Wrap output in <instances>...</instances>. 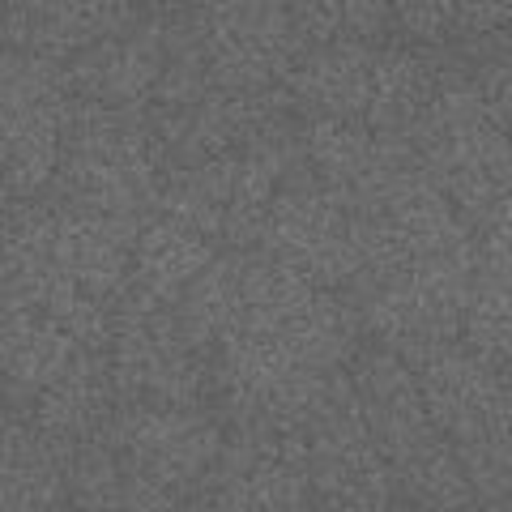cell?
<instances>
[{
	"label": "cell",
	"mask_w": 512,
	"mask_h": 512,
	"mask_svg": "<svg viewBox=\"0 0 512 512\" xmlns=\"http://www.w3.org/2000/svg\"><path fill=\"white\" fill-rule=\"evenodd\" d=\"M256 248L325 291H350L367 269L363 214L329 192L308 167L282 184Z\"/></svg>",
	"instance_id": "obj_11"
},
{
	"label": "cell",
	"mask_w": 512,
	"mask_h": 512,
	"mask_svg": "<svg viewBox=\"0 0 512 512\" xmlns=\"http://www.w3.org/2000/svg\"><path fill=\"white\" fill-rule=\"evenodd\" d=\"M167 154L146 111L73 103L52 197L86 214L146 222L167 188Z\"/></svg>",
	"instance_id": "obj_5"
},
{
	"label": "cell",
	"mask_w": 512,
	"mask_h": 512,
	"mask_svg": "<svg viewBox=\"0 0 512 512\" xmlns=\"http://www.w3.org/2000/svg\"><path fill=\"white\" fill-rule=\"evenodd\" d=\"M227 436L231 431L210 406L175 402H120L116 419L103 431V440L124 461L184 500H197L214 478Z\"/></svg>",
	"instance_id": "obj_15"
},
{
	"label": "cell",
	"mask_w": 512,
	"mask_h": 512,
	"mask_svg": "<svg viewBox=\"0 0 512 512\" xmlns=\"http://www.w3.org/2000/svg\"><path fill=\"white\" fill-rule=\"evenodd\" d=\"M73 478V512H188L184 495L167 491L124 461L107 440L77 448L69 461Z\"/></svg>",
	"instance_id": "obj_25"
},
{
	"label": "cell",
	"mask_w": 512,
	"mask_h": 512,
	"mask_svg": "<svg viewBox=\"0 0 512 512\" xmlns=\"http://www.w3.org/2000/svg\"><path fill=\"white\" fill-rule=\"evenodd\" d=\"M111 376L124 402H175L205 406L214 389V367L184 329L180 308L124 295L107 342Z\"/></svg>",
	"instance_id": "obj_13"
},
{
	"label": "cell",
	"mask_w": 512,
	"mask_h": 512,
	"mask_svg": "<svg viewBox=\"0 0 512 512\" xmlns=\"http://www.w3.org/2000/svg\"><path fill=\"white\" fill-rule=\"evenodd\" d=\"M303 167L329 192H338L355 210L372 205L389 192L406 171L419 167L414 141L376 133L355 120H303Z\"/></svg>",
	"instance_id": "obj_19"
},
{
	"label": "cell",
	"mask_w": 512,
	"mask_h": 512,
	"mask_svg": "<svg viewBox=\"0 0 512 512\" xmlns=\"http://www.w3.org/2000/svg\"><path fill=\"white\" fill-rule=\"evenodd\" d=\"M470 82L478 90V99L487 103L491 116L512 133V39L495 43V52H487L483 60H478Z\"/></svg>",
	"instance_id": "obj_28"
},
{
	"label": "cell",
	"mask_w": 512,
	"mask_h": 512,
	"mask_svg": "<svg viewBox=\"0 0 512 512\" xmlns=\"http://www.w3.org/2000/svg\"><path fill=\"white\" fill-rule=\"evenodd\" d=\"M478 512H512V495H504V500H495V504H483Z\"/></svg>",
	"instance_id": "obj_31"
},
{
	"label": "cell",
	"mask_w": 512,
	"mask_h": 512,
	"mask_svg": "<svg viewBox=\"0 0 512 512\" xmlns=\"http://www.w3.org/2000/svg\"><path fill=\"white\" fill-rule=\"evenodd\" d=\"M69 453L35 423L9 414L0 453V512H73Z\"/></svg>",
	"instance_id": "obj_24"
},
{
	"label": "cell",
	"mask_w": 512,
	"mask_h": 512,
	"mask_svg": "<svg viewBox=\"0 0 512 512\" xmlns=\"http://www.w3.org/2000/svg\"><path fill=\"white\" fill-rule=\"evenodd\" d=\"M90 350L94 346H86L52 312L22 299H0V359H5V384H9L13 410L30 406L47 384H56Z\"/></svg>",
	"instance_id": "obj_21"
},
{
	"label": "cell",
	"mask_w": 512,
	"mask_h": 512,
	"mask_svg": "<svg viewBox=\"0 0 512 512\" xmlns=\"http://www.w3.org/2000/svg\"><path fill=\"white\" fill-rule=\"evenodd\" d=\"M431 423L457 448L478 491V508L512 495V372L470 342L419 367Z\"/></svg>",
	"instance_id": "obj_7"
},
{
	"label": "cell",
	"mask_w": 512,
	"mask_h": 512,
	"mask_svg": "<svg viewBox=\"0 0 512 512\" xmlns=\"http://www.w3.org/2000/svg\"><path fill=\"white\" fill-rule=\"evenodd\" d=\"M291 111L286 90H231L210 77L180 99L154 103L146 116L163 141L167 167L184 171L278 133L291 124Z\"/></svg>",
	"instance_id": "obj_16"
},
{
	"label": "cell",
	"mask_w": 512,
	"mask_h": 512,
	"mask_svg": "<svg viewBox=\"0 0 512 512\" xmlns=\"http://www.w3.org/2000/svg\"><path fill=\"white\" fill-rule=\"evenodd\" d=\"M175 13L205 73L231 90H286L308 52L286 0H184Z\"/></svg>",
	"instance_id": "obj_12"
},
{
	"label": "cell",
	"mask_w": 512,
	"mask_h": 512,
	"mask_svg": "<svg viewBox=\"0 0 512 512\" xmlns=\"http://www.w3.org/2000/svg\"><path fill=\"white\" fill-rule=\"evenodd\" d=\"M141 222L86 214L56 197L5 205V299L64 320L94 350H107L111 320L133 286Z\"/></svg>",
	"instance_id": "obj_2"
},
{
	"label": "cell",
	"mask_w": 512,
	"mask_h": 512,
	"mask_svg": "<svg viewBox=\"0 0 512 512\" xmlns=\"http://www.w3.org/2000/svg\"><path fill=\"white\" fill-rule=\"evenodd\" d=\"M512 30V0H457V35L500 39Z\"/></svg>",
	"instance_id": "obj_30"
},
{
	"label": "cell",
	"mask_w": 512,
	"mask_h": 512,
	"mask_svg": "<svg viewBox=\"0 0 512 512\" xmlns=\"http://www.w3.org/2000/svg\"><path fill=\"white\" fill-rule=\"evenodd\" d=\"M73 90L60 60L9 47L0 60V141H5V201H39L52 192Z\"/></svg>",
	"instance_id": "obj_10"
},
{
	"label": "cell",
	"mask_w": 512,
	"mask_h": 512,
	"mask_svg": "<svg viewBox=\"0 0 512 512\" xmlns=\"http://www.w3.org/2000/svg\"><path fill=\"white\" fill-rule=\"evenodd\" d=\"M120 402L124 397L116 389V376H111L107 350H90V355L77 359L56 384H47L35 402L13 410V414L35 423L47 440L60 444L64 453L73 457L77 448L103 440V431L116 419Z\"/></svg>",
	"instance_id": "obj_22"
},
{
	"label": "cell",
	"mask_w": 512,
	"mask_h": 512,
	"mask_svg": "<svg viewBox=\"0 0 512 512\" xmlns=\"http://www.w3.org/2000/svg\"><path fill=\"white\" fill-rule=\"evenodd\" d=\"M466 342L512 372V218L487 227L478 244Z\"/></svg>",
	"instance_id": "obj_26"
},
{
	"label": "cell",
	"mask_w": 512,
	"mask_h": 512,
	"mask_svg": "<svg viewBox=\"0 0 512 512\" xmlns=\"http://www.w3.org/2000/svg\"><path fill=\"white\" fill-rule=\"evenodd\" d=\"M231 427L303 431L363 338L350 295L312 286L261 248L222 252L180 299Z\"/></svg>",
	"instance_id": "obj_1"
},
{
	"label": "cell",
	"mask_w": 512,
	"mask_h": 512,
	"mask_svg": "<svg viewBox=\"0 0 512 512\" xmlns=\"http://www.w3.org/2000/svg\"><path fill=\"white\" fill-rule=\"evenodd\" d=\"M448 73L431 56L384 43L308 47L286 77V99L303 120H355L414 141Z\"/></svg>",
	"instance_id": "obj_3"
},
{
	"label": "cell",
	"mask_w": 512,
	"mask_h": 512,
	"mask_svg": "<svg viewBox=\"0 0 512 512\" xmlns=\"http://www.w3.org/2000/svg\"><path fill=\"white\" fill-rule=\"evenodd\" d=\"M419 167L478 231L512 218V133L478 99L470 77L440 90L414 133Z\"/></svg>",
	"instance_id": "obj_8"
},
{
	"label": "cell",
	"mask_w": 512,
	"mask_h": 512,
	"mask_svg": "<svg viewBox=\"0 0 512 512\" xmlns=\"http://www.w3.org/2000/svg\"><path fill=\"white\" fill-rule=\"evenodd\" d=\"M397 30L419 43H440L457 30V0H389Z\"/></svg>",
	"instance_id": "obj_29"
},
{
	"label": "cell",
	"mask_w": 512,
	"mask_h": 512,
	"mask_svg": "<svg viewBox=\"0 0 512 512\" xmlns=\"http://www.w3.org/2000/svg\"><path fill=\"white\" fill-rule=\"evenodd\" d=\"M389 512H423V508H410V504H402V500H397V504H393Z\"/></svg>",
	"instance_id": "obj_32"
},
{
	"label": "cell",
	"mask_w": 512,
	"mask_h": 512,
	"mask_svg": "<svg viewBox=\"0 0 512 512\" xmlns=\"http://www.w3.org/2000/svg\"><path fill=\"white\" fill-rule=\"evenodd\" d=\"M303 167V133L278 128L244 150L167 175L158 210L210 235L222 252L256 248L282 184Z\"/></svg>",
	"instance_id": "obj_6"
},
{
	"label": "cell",
	"mask_w": 512,
	"mask_h": 512,
	"mask_svg": "<svg viewBox=\"0 0 512 512\" xmlns=\"http://www.w3.org/2000/svg\"><path fill=\"white\" fill-rule=\"evenodd\" d=\"M171 64V13L150 9L124 35L94 43L90 52L64 64L77 103L111 111H150Z\"/></svg>",
	"instance_id": "obj_18"
},
{
	"label": "cell",
	"mask_w": 512,
	"mask_h": 512,
	"mask_svg": "<svg viewBox=\"0 0 512 512\" xmlns=\"http://www.w3.org/2000/svg\"><path fill=\"white\" fill-rule=\"evenodd\" d=\"M197 512H320L303 431L231 427Z\"/></svg>",
	"instance_id": "obj_17"
},
{
	"label": "cell",
	"mask_w": 512,
	"mask_h": 512,
	"mask_svg": "<svg viewBox=\"0 0 512 512\" xmlns=\"http://www.w3.org/2000/svg\"><path fill=\"white\" fill-rule=\"evenodd\" d=\"M218 256H222V248L210 235H201L197 227H188V222L154 210L137 231L133 286H128V295L180 308V299L192 291V282H197Z\"/></svg>",
	"instance_id": "obj_23"
},
{
	"label": "cell",
	"mask_w": 512,
	"mask_h": 512,
	"mask_svg": "<svg viewBox=\"0 0 512 512\" xmlns=\"http://www.w3.org/2000/svg\"><path fill=\"white\" fill-rule=\"evenodd\" d=\"M146 0H5V39L18 52L69 64L146 18Z\"/></svg>",
	"instance_id": "obj_20"
},
{
	"label": "cell",
	"mask_w": 512,
	"mask_h": 512,
	"mask_svg": "<svg viewBox=\"0 0 512 512\" xmlns=\"http://www.w3.org/2000/svg\"><path fill=\"white\" fill-rule=\"evenodd\" d=\"M303 47L384 43L397 26L389 0H286Z\"/></svg>",
	"instance_id": "obj_27"
},
{
	"label": "cell",
	"mask_w": 512,
	"mask_h": 512,
	"mask_svg": "<svg viewBox=\"0 0 512 512\" xmlns=\"http://www.w3.org/2000/svg\"><path fill=\"white\" fill-rule=\"evenodd\" d=\"M303 444L320 512H389L397 504L389 457L359 410L350 367L303 427Z\"/></svg>",
	"instance_id": "obj_14"
},
{
	"label": "cell",
	"mask_w": 512,
	"mask_h": 512,
	"mask_svg": "<svg viewBox=\"0 0 512 512\" xmlns=\"http://www.w3.org/2000/svg\"><path fill=\"white\" fill-rule=\"evenodd\" d=\"M359 410L389 457L397 500L423 512H478V491L457 448L431 423L419 367L384 346H359L350 359Z\"/></svg>",
	"instance_id": "obj_4"
},
{
	"label": "cell",
	"mask_w": 512,
	"mask_h": 512,
	"mask_svg": "<svg viewBox=\"0 0 512 512\" xmlns=\"http://www.w3.org/2000/svg\"><path fill=\"white\" fill-rule=\"evenodd\" d=\"M474 269L478 261H380L350 286V303L376 346L423 367L466 342Z\"/></svg>",
	"instance_id": "obj_9"
}]
</instances>
